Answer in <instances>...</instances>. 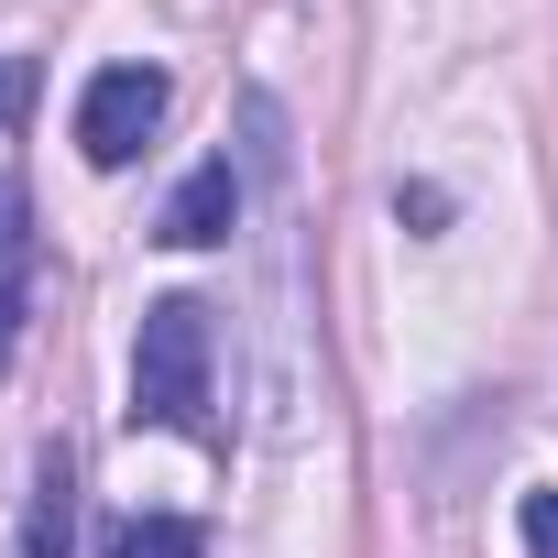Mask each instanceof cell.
Wrapping results in <instances>:
<instances>
[{
	"mask_svg": "<svg viewBox=\"0 0 558 558\" xmlns=\"http://www.w3.org/2000/svg\"><path fill=\"white\" fill-rule=\"evenodd\" d=\"M132 427H175L219 449V329L197 296H154L132 340Z\"/></svg>",
	"mask_w": 558,
	"mask_h": 558,
	"instance_id": "cell-1",
	"label": "cell"
},
{
	"mask_svg": "<svg viewBox=\"0 0 558 558\" xmlns=\"http://www.w3.org/2000/svg\"><path fill=\"white\" fill-rule=\"evenodd\" d=\"M165 121V66H99L77 99V154L88 165H132Z\"/></svg>",
	"mask_w": 558,
	"mask_h": 558,
	"instance_id": "cell-2",
	"label": "cell"
},
{
	"mask_svg": "<svg viewBox=\"0 0 558 558\" xmlns=\"http://www.w3.org/2000/svg\"><path fill=\"white\" fill-rule=\"evenodd\" d=\"M23 318H34V186L0 175V373L23 351Z\"/></svg>",
	"mask_w": 558,
	"mask_h": 558,
	"instance_id": "cell-3",
	"label": "cell"
},
{
	"mask_svg": "<svg viewBox=\"0 0 558 558\" xmlns=\"http://www.w3.org/2000/svg\"><path fill=\"white\" fill-rule=\"evenodd\" d=\"M66 547H77V449L45 438V449H34V504H23L12 558H66Z\"/></svg>",
	"mask_w": 558,
	"mask_h": 558,
	"instance_id": "cell-4",
	"label": "cell"
},
{
	"mask_svg": "<svg viewBox=\"0 0 558 558\" xmlns=\"http://www.w3.org/2000/svg\"><path fill=\"white\" fill-rule=\"evenodd\" d=\"M230 219H241V175H230V154H208L175 197H165V219H154V241H175V252H208V241H230Z\"/></svg>",
	"mask_w": 558,
	"mask_h": 558,
	"instance_id": "cell-5",
	"label": "cell"
},
{
	"mask_svg": "<svg viewBox=\"0 0 558 558\" xmlns=\"http://www.w3.org/2000/svg\"><path fill=\"white\" fill-rule=\"evenodd\" d=\"M99 558H208V536H197L186 514H121Z\"/></svg>",
	"mask_w": 558,
	"mask_h": 558,
	"instance_id": "cell-6",
	"label": "cell"
},
{
	"mask_svg": "<svg viewBox=\"0 0 558 558\" xmlns=\"http://www.w3.org/2000/svg\"><path fill=\"white\" fill-rule=\"evenodd\" d=\"M525 558H558V493H525Z\"/></svg>",
	"mask_w": 558,
	"mask_h": 558,
	"instance_id": "cell-7",
	"label": "cell"
},
{
	"mask_svg": "<svg viewBox=\"0 0 558 558\" xmlns=\"http://www.w3.org/2000/svg\"><path fill=\"white\" fill-rule=\"evenodd\" d=\"M23 99H34V66H23V56H0V132H12Z\"/></svg>",
	"mask_w": 558,
	"mask_h": 558,
	"instance_id": "cell-8",
	"label": "cell"
}]
</instances>
